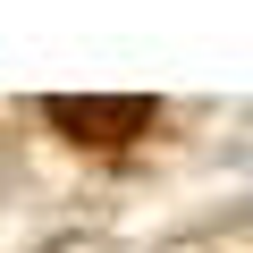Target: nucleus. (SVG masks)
<instances>
[{
  "label": "nucleus",
  "mask_w": 253,
  "mask_h": 253,
  "mask_svg": "<svg viewBox=\"0 0 253 253\" xmlns=\"http://www.w3.org/2000/svg\"><path fill=\"white\" fill-rule=\"evenodd\" d=\"M42 110H51V126H68L76 144H135L152 126L144 93H51Z\"/></svg>",
  "instance_id": "nucleus-1"
}]
</instances>
